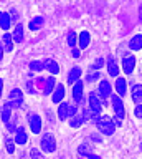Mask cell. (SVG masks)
Returning a JSON list of instances; mask_svg holds the SVG:
<instances>
[{"instance_id": "obj_38", "label": "cell", "mask_w": 142, "mask_h": 159, "mask_svg": "<svg viewBox=\"0 0 142 159\" xmlns=\"http://www.w3.org/2000/svg\"><path fill=\"white\" fill-rule=\"evenodd\" d=\"M93 141H97V143H101V138H99V136H96V134H93Z\"/></svg>"}, {"instance_id": "obj_36", "label": "cell", "mask_w": 142, "mask_h": 159, "mask_svg": "<svg viewBox=\"0 0 142 159\" xmlns=\"http://www.w3.org/2000/svg\"><path fill=\"white\" fill-rule=\"evenodd\" d=\"M71 55H73V58H80V57H81V52H80V50H78V48H73Z\"/></svg>"}, {"instance_id": "obj_30", "label": "cell", "mask_w": 142, "mask_h": 159, "mask_svg": "<svg viewBox=\"0 0 142 159\" xmlns=\"http://www.w3.org/2000/svg\"><path fill=\"white\" fill-rule=\"evenodd\" d=\"M68 45H70L71 48L76 45V33H75V32H70V33H68Z\"/></svg>"}, {"instance_id": "obj_39", "label": "cell", "mask_w": 142, "mask_h": 159, "mask_svg": "<svg viewBox=\"0 0 142 159\" xmlns=\"http://www.w3.org/2000/svg\"><path fill=\"white\" fill-rule=\"evenodd\" d=\"M2 89H3V80L0 78V94H2Z\"/></svg>"}, {"instance_id": "obj_25", "label": "cell", "mask_w": 142, "mask_h": 159, "mask_svg": "<svg viewBox=\"0 0 142 159\" xmlns=\"http://www.w3.org/2000/svg\"><path fill=\"white\" fill-rule=\"evenodd\" d=\"M88 45H89V33H88V32H81L80 33V47L86 48Z\"/></svg>"}, {"instance_id": "obj_43", "label": "cell", "mask_w": 142, "mask_h": 159, "mask_svg": "<svg viewBox=\"0 0 142 159\" xmlns=\"http://www.w3.org/2000/svg\"><path fill=\"white\" fill-rule=\"evenodd\" d=\"M0 17H2V12H0Z\"/></svg>"}, {"instance_id": "obj_26", "label": "cell", "mask_w": 142, "mask_h": 159, "mask_svg": "<svg viewBox=\"0 0 142 159\" xmlns=\"http://www.w3.org/2000/svg\"><path fill=\"white\" fill-rule=\"evenodd\" d=\"M83 121H84V118H83V116H73L70 124H71V128H80L83 124Z\"/></svg>"}, {"instance_id": "obj_31", "label": "cell", "mask_w": 142, "mask_h": 159, "mask_svg": "<svg viewBox=\"0 0 142 159\" xmlns=\"http://www.w3.org/2000/svg\"><path fill=\"white\" fill-rule=\"evenodd\" d=\"M5 144H7V151L10 152V154H13V151H15V143H13L10 138H7L5 139Z\"/></svg>"}, {"instance_id": "obj_24", "label": "cell", "mask_w": 142, "mask_h": 159, "mask_svg": "<svg viewBox=\"0 0 142 159\" xmlns=\"http://www.w3.org/2000/svg\"><path fill=\"white\" fill-rule=\"evenodd\" d=\"M43 23H45V18H43V17H35V18H32V20H30V30H38V28H41Z\"/></svg>"}, {"instance_id": "obj_42", "label": "cell", "mask_w": 142, "mask_h": 159, "mask_svg": "<svg viewBox=\"0 0 142 159\" xmlns=\"http://www.w3.org/2000/svg\"><path fill=\"white\" fill-rule=\"evenodd\" d=\"M140 151H142V143H140Z\"/></svg>"}, {"instance_id": "obj_41", "label": "cell", "mask_w": 142, "mask_h": 159, "mask_svg": "<svg viewBox=\"0 0 142 159\" xmlns=\"http://www.w3.org/2000/svg\"><path fill=\"white\" fill-rule=\"evenodd\" d=\"M139 15H140V17H139V18H140V22H142V7H140V13H139Z\"/></svg>"}, {"instance_id": "obj_33", "label": "cell", "mask_w": 142, "mask_h": 159, "mask_svg": "<svg viewBox=\"0 0 142 159\" xmlns=\"http://www.w3.org/2000/svg\"><path fill=\"white\" fill-rule=\"evenodd\" d=\"M102 63H104V61H102V58H97L96 60V61H94V65H93V70H96V71H99V68L102 66Z\"/></svg>"}, {"instance_id": "obj_15", "label": "cell", "mask_w": 142, "mask_h": 159, "mask_svg": "<svg viewBox=\"0 0 142 159\" xmlns=\"http://www.w3.org/2000/svg\"><path fill=\"white\" fill-rule=\"evenodd\" d=\"M13 42H17V43H20V42H23V27L20 23H17V27H15V30H13Z\"/></svg>"}, {"instance_id": "obj_32", "label": "cell", "mask_w": 142, "mask_h": 159, "mask_svg": "<svg viewBox=\"0 0 142 159\" xmlns=\"http://www.w3.org/2000/svg\"><path fill=\"white\" fill-rule=\"evenodd\" d=\"M15 121H17V118H12L10 121L7 123V128H8V131H15V133H17V126H15Z\"/></svg>"}, {"instance_id": "obj_21", "label": "cell", "mask_w": 142, "mask_h": 159, "mask_svg": "<svg viewBox=\"0 0 142 159\" xmlns=\"http://www.w3.org/2000/svg\"><path fill=\"white\" fill-rule=\"evenodd\" d=\"M0 28H3L5 33H7V30L10 28V15L8 13H2V17H0Z\"/></svg>"}, {"instance_id": "obj_29", "label": "cell", "mask_w": 142, "mask_h": 159, "mask_svg": "<svg viewBox=\"0 0 142 159\" xmlns=\"http://www.w3.org/2000/svg\"><path fill=\"white\" fill-rule=\"evenodd\" d=\"M30 156H32V159H45V157H43V154H41L40 151H38L37 148H32Z\"/></svg>"}, {"instance_id": "obj_2", "label": "cell", "mask_w": 142, "mask_h": 159, "mask_svg": "<svg viewBox=\"0 0 142 159\" xmlns=\"http://www.w3.org/2000/svg\"><path fill=\"white\" fill-rule=\"evenodd\" d=\"M41 149L45 152H53L56 149V139L53 134H45L41 138Z\"/></svg>"}, {"instance_id": "obj_19", "label": "cell", "mask_w": 142, "mask_h": 159, "mask_svg": "<svg viewBox=\"0 0 142 159\" xmlns=\"http://www.w3.org/2000/svg\"><path fill=\"white\" fill-rule=\"evenodd\" d=\"M10 118H12V106L8 103H5V104H3V108H2V121L8 123V121H10Z\"/></svg>"}, {"instance_id": "obj_5", "label": "cell", "mask_w": 142, "mask_h": 159, "mask_svg": "<svg viewBox=\"0 0 142 159\" xmlns=\"http://www.w3.org/2000/svg\"><path fill=\"white\" fill-rule=\"evenodd\" d=\"M111 99H112V104H114L116 116L119 118V119H122V118L126 116V109H124V104H122L121 98H119V96H116V94H112V96H111Z\"/></svg>"}, {"instance_id": "obj_20", "label": "cell", "mask_w": 142, "mask_h": 159, "mask_svg": "<svg viewBox=\"0 0 142 159\" xmlns=\"http://www.w3.org/2000/svg\"><path fill=\"white\" fill-rule=\"evenodd\" d=\"M27 133H25V129L23 128H18L17 129V136H15V143L17 144H25L27 143Z\"/></svg>"}, {"instance_id": "obj_8", "label": "cell", "mask_w": 142, "mask_h": 159, "mask_svg": "<svg viewBox=\"0 0 142 159\" xmlns=\"http://www.w3.org/2000/svg\"><path fill=\"white\" fill-rule=\"evenodd\" d=\"M73 98H75L76 103L83 101V81L75 83V88H73Z\"/></svg>"}, {"instance_id": "obj_17", "label": "cell", "mask_w": 142, "mask_h": 159, "mask_svg": "<svg viewBox=\"0 0 142 159\" xmlns=\"http://www.w3.org/2000/svg\"><path fill=\"white\" fill-rule=\"evenodd\" d=\"M45 68L48 70V71H51L53 75H56L58 71H60V66H58V63L55 61V60H45Z\"/></svg>"}, {"instance_id": "obj_6", "label": "cell", "mask_w": 142, "mask_h": 159, "mask_svg": "<svg viewBox=\"0 0 142 159\" xmlns=\"http://www.w3.org/2000/svg\"><path fill=\"white\" fill-rule=\"evenodd\" d=\"M28 123H30L32 133L38 134L41 131V118L38 116V114H30V116H28Z\"/></svg>"}, {"instance_id": "obj_22", "label": "cell", "mask_w": 142, "mask_h": 159, "mask_svg": "<svg viewBox=\"0 0 142 159\" xmlns=\"http://www.w3.org/2000/svg\"><path fill=\"white\" fill-rule=\"evenodd\" d=\"M116 89H117V93H119L121 96H124V94H126L127 84H126V80H124V78H117V81H116Z\"/></svg>"}, {"instance_id": "obj_14", "label": "cell", "mask_w": 142, "mask_h": 159, "mask_svg": "<svg viewBox=\"0 0 142 159\" xmlns=\"http://www.w3.org/2000/svg\"><path fill=\"white\" fill-rule=\"evenodd\" d=\"M58 116H60V119H66L68 116H70V104L61 103L60 108H58Z\"/></svg>"}, {"instance_id": "obj_9", "label": "cell", "mask_w": 142, "mask_h": 159, "mask_svg": "<svg viewBox=\"0 0 142 159\" xmlns=\"http://www.w3.org/2000/svg\"><path fill=\"white\" fill-rule=\"evenodd\" d=\"M99 94L102 98H107L112 94V88H111V83L109 81H101L99 83Z\"/></svg>"}, {"instance_id": "obj_34", "label": "cell", "mask_w": 142, "mask_h": 159, "mask_svg": "<svg viewBox=\"0 0 142 159\" xmlns=\"http://www.w3.org/2000/svg\"><path fill=\"white\" fill-rule=\"evenodd\" d=\"M99 78V71H96V73H91V75H88V81H96V80Z\"/></svg>"}, {"instance_id": "obj_13", "label": "cell", "mask_w": 142, "mask_h": 159, "mask_svg": "<svg viewBox=\"0 0 142 159\" xmlns=\"http://www.w3.org/2000/svg\"><path fill=\"white\" fill-rule=\"evenodd\" d=\"M132 99L137 104L142 103V84H134V88H132Z\"/></svg>"}, {"instance_id": "obj_40", "label": "cell", "mask_w": 142, "mask_h": 159, "mask_svg": "<svg viewBox=\"0 0 142 159\" xmlns=\"http://www.w3.org/2000/svg\"><path fill=\"white\" fill-rule=\"evenodd\" d=\"M2 57H3V48H2V45H0V60H2Z\"/></svg>"}, {"instance_id": "obj_18", "label": "cell", "mask_w": 142, "mask_h": 159, "mask_svg": "<svg viewBox=\"0 0 142 159\" xmlns=\"http://www.w3.org/2000/svg\"><path fill=\"white\" fill-rule=\"evenodd\" d=\"M107 71H109L111 76H117V75H119V68H117L114 58H109V60H107Z\"/></svg>"}, {"instance_id": "obj_28", "label": "cell", "mask_w": 142, "mask_h": 159, "mask_svg": "<svg viewBox=\"0 0 142 159\" xmlns=\"http://www.w3.org/2000/svg\"><path fill=\"white\" fill-rule=\"evenodd\" d=\"M43 68H45V63L43 61H32L30 63V70H33V71H40Z\"/></svg>"}, {"instance_id": "obj_11", "label": "cell", "mask_w": 142, "mask_h": 159, "mask_svg": "<svg viewBox=\"0 0 142 159\" xmlns=\"http://www.w3.org/2000/svg\"><path fill=\"white\" fill-rule=\"evenodd\" d=\"M63 96H65V86L58 83V84H56V88H55V91H53V96H51L53 103H58V101H61V99H63Z\"/></svg>"}, {"instance_id": "obj_27", "label": "cell", "mask_w": 142, "mask_h": 159, "mask_svg": "<svg viewBox=\"0 0 142 159\" xmlns=\"http://www.w3.org/2000/svg\"><path fill=\"white\" fill-rule=\"evenodd\" d=\"M78 151H80V154H84V156H88L89 159H97V156H96V154H91L89 151H88V146H84V144H81Z\"/></svg>"}, {"instance_id": "obj_4", "label": "cell", "mask_w": 142, "mask_h": 159, "mask_svg": "<svg viewBox=\"0 0 142 159\" xmlns=\"http://www.w3.org/2000/svg\"><path fill=\"white\" fill-rule=\"evenodd\" d=\"M134 66H136V57L134 55L126 53V57L122 58V70H124V73L131 75L132 70H134Z\"/></svg>"}, {"instance_id": "obj_23", "label": "cell", "mask_w": 142, "mask_h": 159, "mask_svg": "<svg viewBox=\"0 0 142 159\" xmlns=\"http://www.w3.org/2000/svg\"><path fill=\"white\" fill-rule=\"evenodd\" d=\"M2 42H3V45H5V52H12V50H13V45H12V42H13V37H12V35L3 33Z\"/></svg>"}, {"instance_id": "obj_1", "label": "cell", "mask_w": 142, "mask_h": 159, "mask_svg": "<svg viewBox=\"0 0 142 159\" xmlns=\"http://www.w3.org/2000/svg\"><path fill=\"white\" fill-rule=\"evenodd\" d=\"M97 124V129L106 134V136H111V134H114V129H116V124H114V119H111L109 116H102L99 118V121L96 123Z\"/></svg>"}, {"instance_id": "obj_12", "label": "cell", "mask_w": 142, "mask_h": 159, "mask_svg": "<svg viewBox=\"0 0 142 159\" xmlns=\"http://www.w3.org/2000/svg\"><path fill=\"white\" fill-rule=\"evenodd\" d=\"M55 88H56L55 78H53V76L46 78V80H45V86H43V94H50L51 91H55Z\"/></svg>"}, {"instance_id": "obj_7", "label": "cell", "mask_w": 142, "mask_h": 159, "mask_svg": "<svg viewBox=\"0 0 142 159\" xmlns=\"http://www.w3.org/2000/svg\"><path fill=\"white\" fill-rule=\"evenodd\" d=\"M89 109L94 114H97V113L101 111V101L97 99V94L96 93H91L89 94Z\"/></svg>"}, {"instance_id": "obj_3", "label": "cell", "mask_w": 142, "mask_h": 159, "mask_svg": "<svg viewBox=\"0 0 142 159\" xmlns=\"http://www.w3.org/2000/svg\"><path fill=\"white\" fill-rule=\"evenodd\" d=\"M23 103V94L20 89H12L10 91V96H8V104L12 108H20V104Z\"/></svg>"}, {"instance_id": "obj_16", "label": "cell", "mask_w": 142, "mask_h": 159, "mask_svg": "<svg viewBox=\"0 0 142 159\" xmlns=\"http://www.w3.org/2000/svg\"><path fill=\"white\" fill-rule=\"evenodd\" d=\"M129 48L131 50H140L142 48V35H136V37H132V40L129 42Z\"/></svg>"}, {"instance_id": "obj_10", "label": "cell", "mask_w": 142, "mask_h": 159, "mask_svg": "<svg viewBox=\"0 0 142 159\" xmlns=\"http://www.w3.org/2000/svg\"><path fill=\"white\" fill-rule=\"evenodd\" d=\"M81 75H83V70L80 66H75L70 71V75H68V81H70V83H78V81H80V78H81Z\"/></svg>"}, {"instance_id": "obj_37", "label": "cell", "mask_w": 142, "mask_h": 159, "mask_svg": "<svg viewBox=\"0 0 142 159\" xmlns=\"http://www.w3.org/2000/svg\"><path fill=\"white\" fill-rule=\"evenodd\" d=\"M70 116H76V106H70Z\"/></svg>"}, {"instance_id": "obj_35", "label": "cell", "mask_w": 142, "mask_h": 159, "mask_svg": "<svg viewBox=\"0 0 142 159\" xmlns=\"http://www.w3.org/2000/svg\"><path fill=\"white\" fill-rule=\"evenodd\" d=\"M134 114L137 118H142V104H137V108L134 109Z\"/></svg>"}]
</instances>
